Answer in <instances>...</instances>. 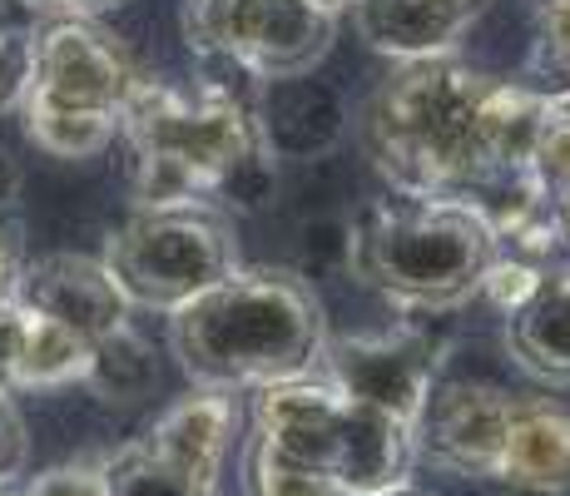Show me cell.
I'll return each instance as SVG.
<instances>
[{"label":"cell","instance_id":"obj_1","mask_svg":"<svg viewBox=\"0 0 570 496\" xmlns=\"http://www.w3.org/2000/svg\"><path fill=\"white\" fill-rule=\"evenodd\" d=\"M135 204H263L273 164L244 99L218 85H155L145 80L125 109Z\"/></svg>","mask_w":570,"mask_h":496},{"label":"cell","instance_id":"obj_2","mask_svg":"<svg viewBox=\"0 0 570 496\" xmlns=\"http://www.w3.org/2000/svg\"><path fill=\"white\" fill-rule=\"evenodd\" d=\"M323 343L313 289L283 269H234L169 313V348L194 388L258 392L308 378Z\"/></svg>","mask_w":570,"mask_h":496},{"label":"cell","instance_id":"obj_3","mask_svg":"<svg viewBox=\"0 0 570 496\" xmlns=\"http://www.w3.org/2000/svg\"><path fill=\"white\" fill-rule=\"evenodd\" d=\"M491 75L452 60L397 65L363 115V145L397 194L476 198L491 179L487 99Z\"/></svg>","mask_w":570,"mask_h":496},{"label":"cell","instance_id":"obj_4","mask_svg":"<svg viewBox=\"0 0 570 496\" xmlns=\"http://www.w3.org/2000/svg\"><path fill=\"white\" fill-rule=\"evenodd\" d=\"M497 234L466 198H387L353 228V273L387 303L446 313L481 293Z\"/></svg>","mask_w":570,"mask_h":496},{"label":"cell","instance_id":"obj_5","mask_svg":"<svg viewBox=\"0 0 570 496\" xmlns=\"http://www.w3.org/2000/svg\"><path fill=\"white\" fill-rule=\"evenodd\" d=\"M139 85V65L95 16L46 10L36 20V60L20 99L26 135L55 159H95L125 129Z\"/></svg>","mask_w":570,"mask_h":496},{"label":"cell","instance_id":"obj_6","mask_svg":"<svg viewBox=\"0 0 570 496\" xmlns=\"http://www.w3.org/2000/svg\"><path fill=\"white\" fill-rule=\"evenodd\" d=\"M254 437L283 457L333 477L343 492L372 496L412 477L416 432L397 417L337 392L327 378H293L258 388Z\"/></svg>","mask_w":570,"mask_h":496},{"label":"cell","instance_id":"obj_7","mask_svg":"<svg viewBox=\"0 0 570 496\" xmlns=\"http://www.w3.org/2000/svg\"><path fill=\"white\" fill-rule=\"evenodd\" d=\"M105 269L129 298V308L174 313L238 269L234 224L218 204L135 208V218L109 234Z\"/></svg>","mask_w":570,"mask_h":496},{"label":"cell","instance_id":"obj_8","mask_svg":"<svg viewBox=\"0 0 570 496\" xmlns=\"http://www.w3.org/2000/svg\"><path fill=\"white\" fill-rule=\"evenodd\" d=\"M337 16L313 0H184L189 50L228 60L263 80H298L327 55Z\"/></svg>","mask_w":570,"mask_h":496},{"label":"cell","instance_id":"obj_9","mask_svg":"<svg viewBox=\"0 0 570 496\" xmlns=\"http://www.w3.org/2000/svg\"><path fill=\"white\" fill-rule=\"evenodd\" d=\"M313 372L333 382L337 392L397 417L416 432V417L436 388V348L422 328L333 338V343H323V358Z\"/></svg>","mask_w":570,"mask_h":496},{"label":"cell","instance_id":"obj_10","mask_svg":"<svg viewBox=\"0 0 570 496\" xmlns=\"http://www.w3.org/2000/svg\"><path fill=\"white\" fill-rule=\"evenodd\" d=\"M511 407L517 397L491 382H446L432 388L416 417V461L452 471L466 482H497L511 437Z\"/></svg>","mask_w":570,"mask_h":496},{"label":"cell","instance_id":"obj_11","mask_svg":"<svg viewBox=\"0 0 570 496\" xmlns=\"http://www.w3.org/2000/svg\"><path fill=\"white\" fill-rule=\"evenodd\" d=\"M16 298L80 333L85 343H100L105 333L129 323V298L109 279L105 259H85V253H46L26 263Z\"/></svg>","mask_w":570,"mask_h":496},{"label":"cell","instance_id":"obj_12","mask_svg":"<svg viewBox=\"0 0 570 496\" xmlns=\"http://www.w3.org/2000/svg\"><path fill=\"white\" fill-rule=\"evenodd\" d=\"M90 343L30 303L0 308V392H46L85 382Z\"/></svg>","mask_w":570,"mask_h":496},{"label":"cell","instance_id":"obj_13","mask_svg":"<svg viewBox=\"0 0 570 496\" xmlns=\"http://www.w3.org/2000/svg\"><path fill=\"white\" fill-rule=\"evenodd\" d=\"M487 0H357V30L377 55L397 65L456 55Z\"/></svg>","mask_w":570,"mask_h":496},{"label":"cell","instance_id":"obj_14","mask_svg":"<svg viewBox=\"0 0 570 496\" xmlns=\"http://www.w3.org/2000/svg\"><path fill=\"white\" fill-rule=\"evenodd\" d=\"M234 432H238V402L234 392H218V388H194L184 402H174L169 412L149 427L139 442L149 451H159L164 461H174L179 471L199 482H214L224 477V461H228V447H234Z\"/></svg>","mask_w":570,"mask_h":496},{"label":"cell","instance_id":"obj_15","mask_svg":"<svg viewBox=\"0 0 570 496\" xmlns=\"http://www.w3.org/2000/svg\"><path fill=\"white\" fill-rule=\"evenodd\" d=\"M497 482L531 496H556L570 487V407L556 397H517Z\"/></svg>","mask_w":570,"mask_h":496},{"label":"cell","instance_id":"obj_16","mask_svg":"<svg viewBox=\"0 0 570 496\" xmlns=\"http://www.w3.org/2000/svg\"><path fill=\"white\" fill-rule=\"evenodd\" d=\"M507 348L525 378L570 388V263L546 269L531 298L507 318Z\"/></svg>","mask_w":570,"mask_h":496},{"label":"cell","instance_id":"obj_17","mask_svg":"<svg viewBox=\"0 0 570 496\" xmlns=\"http://www.w3.org/2000/svg\"><path fill=\"white\" fill-rule=\"evenodd\" d=\"M159 368L149 343L135 333V328H115L100 343H90V372H85V388H95L105 402H135L155 388Z\"/></svg>","mask_w":570,"mask_h":496},{"label":"cell","instance_id":"obj_18","mask_svg":"<svg viewBox=\"0 0 570 496\" xmlns=\"http://www.w3.org/2000/svg\"><path fill=\"white\" fill-rule=\"evenodd\" d=\"M105 496H218V487L179 471L145 442H129L105 457Z\"/></svg>","mask_w":570,"mask_h":496},{"label":"cell","instance_id":"obj_19","mask_svg":"<svg viewBox=\"0 0 570 496\" xmlns=\"http://www.w3.org/2000/svg\"><path fill=\"white\" fill-rule=\"evenodd\" d=\"M244 487L248 496H353L343 492L333 477H323V471L303 467V461L283 457V451L263 447L254 437V447H248V467H244Z\"/></svg>","mask_w":570,"mask_h":496},{"label":"cell","instance_id":"obj_20","mask_svg":"<svg viewBox=\"0 0 570 496\" xmlns=\"http://www.w3.org/2000/svg\"><path fill=\"white\" fill-rule=\"evenodd\" d=\"M525 70L541 95L570 90V0H546L535 10V40Z\"/></svg>","mask_w":570,"mask_h":496},{"label":"cell","instance_id":"obj_21","mask_svg":"<svg viewBox=\"0 0 570 496\" xmlns=\"http://www.w3.org/2000/svg\"><path fill=\"white\" fill-rule=\"evenodd\" d=\"M36 10H20L0 0V115L20 109L30 85V60H36Z\"/></svg>","mask_w":570,"mask_h":496},{"label":"cell","instance_id":"obj_22","mask_svg":"<svg viewBox=\"0 0 570 496\" xmlns=\"http://www.w3.org/2000/svg\"><path fill=\"white\" fill-rule=\"evenodd\" d=\"M531 174L546 189L570 184V90H556L541 99V125H535V149H531Z\"/></svg>","mask_w":570,"mask_h":496},{"label":"cell","instance_id":"obj_23","mask_svg":"<svg viewBox=\"0 0 570 496\" xmlns=\"http://www.w3.org/2000/svg\"><path fill=\"white\" fill-rule=\"evenodd\" d=\"M0 496H105V457L60 461L36 477H16L0 487Z\"/></svg>","mask_w":570,"mask_h":496},{"label":"cell","instance_id":"obj_24","mask_svg":"<svg viewBox=\"0 0 570 496\" xmlns=\"http://www.w3.org/2000/svg\"><path fill=\"white\" fill-rule=\"evenodd\" d=\"M26 461H30L26 417H20V407H16V392H0V487L26 477Z\"/></svg>","mask_w":570,"mask_h":496},{"label":"cell","instance_id":"obj_25","mask_svg":"<svg viewBox=\"0 0 570 496\" xmlns=\"http://www.w3.org/2000/svg\"><path fill=\"white\" fill-rule=\"evenodd\" d=\"M26 224L10 208H0V308L16 303L20 273H26Z\"/></svg>","mask_w":570,"mask_h":496},{"label":"cell","instance_id":"obj_26","mask_svg":"<svg viewBox=\"0 0 570 496\" xmlns=\"http://www.w3.org/2000/svg\"><path fill=\"white\" fill-rule=\"evenodd\" d=\"M60 10H80V16H95V10H109V6H125V0H55Z\"/></svg>","mask_w":570,"mask_h":496},{"label":"cell","instance_id":"obj_27","mask_svg":"<svg viewBox=\"0 0 570 496\" xmlns=\"http://www.w3.org/2000/svg\"><path fill=\"white\" fill-rule=\"evenodd\" d=\"M372 496H436L432 487H422V482H397V487H387V492H372Z\"/></svg>","mask_w":570,"mask_h":496},{"label":"cell","instance_id":"obj_28","mask_svg":"<svg viewBox=\"0 0 570 496\" xmlns=\"http://www.w3.org/2000/svg\"><path fill=\"white\" fill-rule=\"evenodd\" d=\"M10 194H16V169L0 159V208H10Z\"/></svg>","mask_w":570,"mask_h":496},{"label":"cell","instance_id":"obj_29","mask_svg":"<svg viewBox=\"0 0 570 496\" xmlns=\"http://www.w3.org/2000/svg\"><path fill=\"white\" fill-rule=\"evenodd\" d=\"M556 214H561V228H566V244H570V184L556 189Z\"/></svg>","mask_w":570,"mask_h":496},{"label":"cell","instance_id":"obj_30","mask_svg":"<svg viewBox=\"0 0 570 496\" xmlns=\"http://www.w3.org/2000/svg\"><path fill=\"white\" fill-rule=\"evenodd\" d=\"M317 10H327V16H343V10H357V0H313Z\"/></svg>","mask_w":570,"mask_h":496},{"label":"cell","instance_id":"obj_31","mask_svg":"<svg viewBox=\"0 0 570 496\" xmlns=\"http://www.w3.org/2000/svg\"><path fill=\"white\" fill-rule=\"evenodd\" d=\"M6 6H20V10H36V16H46V10H60L55 0H6Z\"/></svg>","mask_w":570,"mask_h":496}]
</instances>
